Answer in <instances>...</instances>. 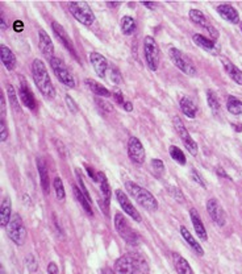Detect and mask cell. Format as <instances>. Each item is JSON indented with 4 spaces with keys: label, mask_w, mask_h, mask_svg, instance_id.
<instances>
[{
    "label": "cell",
    "mask_w": 242,
    "mask_h": 274,
    "mask_svg": "<svg viewBox=\"0 0 242 274\" xmlns=\"http://www.w3.org/2000/svg\"><path fill=\"white\" fill-rule=\"evenodd\" d=\"M32 77L35 81V84L46 99H54L56 96V88L53 86L52 79L49 77L46 66L41 60L36 58L32 63Z\"/></svg>",
    "instance_id": "1"
},
{
    "label": "cell",
    "mask_w": 242,
    "mask_h": 274,
    "mask_svg": "<svg viewBox=\"0 0 242 274\" xmlns=\"http://www.w3.org/2000/svg\"><path fill=\"white\" fill-rule=\"evenodd\" d=\"M125 190L139 205L142 206L143 209H146L147 211H157L158 210V202L154 198V195L150 191H147L146 189H143L137 183L128 181V182H125Z\"/></svg>",
    "instance_id": "2"
},
{
    "label": "cell",
    "mask_w": 242,
    "mask_h": 274,
    "mask_svg": "<svg viewBox=\"0 0 242 274\" xmlns=\"http://www.w3.org/2000/svg\"><path fill=\"white\" fill-rule=\"evenodd\" d=\"M115 228L125 243H128L129 245H139L140 240H141L139 233L128 224L126 219L122 216V213L117 212L115 215Z\"/></svg>",
    "instance_id": "3"
},
{
    "label": "cell",
    "mask_w": 242,
    "mask_h": 274,
    "mask_svg": "<svg viewBox=\"0 0 242 274\" xmlns=\"http://www.w3.org/2000/svg\"><path fill=\"white\" fill-rule=\"evenodd\" d=\"M69 9L74 18L83 25L90 26L95 21V15L86 1H71L69 3Z\"/></svg>",
    "instance_id": "4"
},
{
    "label": "cell",
    "mask_w": 242,
    "mask_h": 274,
    "mask_svg": "<svg viewBox=\"0 0 242 274\" xmlns=\"http://www.w3.org/2000/svg\"><path fill=\"white\" fill-rule=\"evenodd\" d=\"M143 53H145V60L151 71H157L160 66L161 50L157 41L150 36H146L143 39Z\"/></svg>",
    "instance_id": "5"
},
{
    "label": "cell",
    "mask_w": 242,
    "mask_h": 274,
    "mask_svg": "<svg viewBox=\"0 0 242 274\" xmlns=\"http://www.w3.org/2000/svg\"><path fill=\"white\" fill-rule=\"evenodd\" d=\"M7 235L16 245H22L26 239V230L19 213H13L7 226Z\"/></svg>",
    "instance_id": "6"
},
{
    "label": "cell",
    "mask_w": 242,
    "mask_h": 274,
    "mask_svg": "<svg viewBox=\"0 0 242 274\" xmlns=\"http://www.w3.org/2000/svg\"><path fill=\"white\" fill-rule=\"evenodd\" d=\"M50 66H52L54 74H56V77L62 84H65L66 87L70 88L75 87V78H74L73 74L70 73V70L66 67L65 63L60 61V58L53 57L50 60Z\"/></svg>",
    "instance_id": "7"
},
{
    "label": "cell",
    "mask_w": 242,
    "mask_h": 274,
    "mask_svg": "<svg viewBox=\"0 0 242 274\" xmlns=\"http://www.w3.org/2000/svg\"><path fill=\"white\" fill-rule=\"evenodd\" d=\"M169 54H170V58H171V61L174 62V65L177 66L181 71H183L184 74L191 75V77L196 74V67L194 66L192 61H191L188 57L184 56L183 52H181L179 49L170 48Z\"/></svg>",
    "instance_id": "8"
},
{
    "label": "cell",
    "mask_w": 242,
    "mask_h": 274,
    "mask_svg": "<svg viewBox=\"0 0 242 274\" xmlns=\"http://www.w3.org/2000/svg\"><path fill=\"white\" fill-rule=\"evenodd\" d=\"M173 123H174V126H175V131H177L178 136L181 137L182 143L184 144V147H186L187 150H188L192 156H196V154H198V144L195 143L194 139L191 137L190 132L187 131L186 126H184V124H183V122H182L181 119L178 118V116H175L173 120Z\"/></svg>",
    "instance_id": "9"
},
{
    "label": "cell",
    "mask_w": 242,
    "mask_h": 274,
    "mask_svg": "<svg viewBox=\"0 0 242 274\" xmlns=\"http://www.w3.org/2000/svg\"><path fill=\"white\" fill-rule=\"evenodd\" d=\"M128 156H129L130 161L137 164V165H141L145 161V149H143V145L134 136L130 137L129 141H128Z\"/></svg>",
    "instance_id": "10"
},
{
    "label": "cell",
    "mask_w": 242,
    "mask_h": 274,
    "mask_svg": "<svg viewBox=\"0 0 242 274\" xmlns=\"http://www.w3.org/2000/svg\"><path fill=\"white\" fill-rule=\"evenodd\" d=\"M188 16H190L191 21L194 22V24L202 26V28H204V29H207V31L209 32V35H211L213 41L219 39V32H217L216 29L209 24V22H208L207 18L204 16V13L202 12V11H199V9H191L190 13H188Z\"/></svg>",
    "instance_id": "11"
},
{
    "label": "cell",
    "mask_w": 242,
    "mask_h": 274,
    "mask_svg": "<svg viewBox=\"0 0 242 274\" xmlns=\"http://www.w3.org/2000/svg\"><path fill=\"white\" fill-rule=\"evenodd\" d=\"M207 211L209 213V216L212 218V220L216 223L217 226H225L226 222V215H225L224 209L221 207V205L219 203L217 199H209L207 202Z\"/></svg>",
    "instance_id": "12"
},
{
    "label": "cell",
    "mask_w": 242,
    "mask_h": 274,
    "mask_svg": "<svg viewBox=\"0 0 242 274\" xmlns=\"http://www.w3.org/2000/svg\"><path fill=\"white\" fill-rule=\"evenodd\" d=\"M52 28H53V32H54V35H56L57 39L62 42V45H63V46H65V48L73 54V57L75 58V60H79L78 54H77V50H75V46H74L73 41H71V39H70L69 35H67V32L65 31V28L56 21H53Z\"/></svg>",
    "instance_id": "13"
},
{
    "label": "cell",
    "mask_w": 242,
    "mask_h": 274,
    "mask_svg": "<svg viewBox=\"0 0 242 274\" xmlns=\"http://www.w3.org/2000/svg\"><path fill=\"white\" fill-rule=\"evenodd\" d=\"M116 199L117 202H119V205L121 206L122 211L125 213H128L130 218L133 219L134 222H141V216H140L139 211L132 205V202H130L125 192L122 191V190H116Z\"/></svg>",
    "instance_id": "14"
},
{
    "label": "cell",
    "mask_w": 242,
    "mask_h": 274,
    "mask_svg": "<svg viewBox=\"0 0 242 274\" xmlns=\"http://www.w3.org/2000/svg\"><path fill=\"white\" fill-rule=\"evenodd\" d=\"M98 181L100 182V191H101V200H100V207H104V212L108 215L109 200H111V187L105 178L104 173H98Z\"/></svg>",
    "instance_id": "15"
},
{
    "label": "cell",
    "mask_w": 242,
    "mask_h": 274,
    "mask_svg": "<svg viewBox=\"0 0 242 274\" xmlns=\"http://www.w3.org/2000/svg\"><path fill=\"white\" fill-rule=\"evenodd\" d=\"M39 46L41 53L50 61L53 58V54H54V46H53V42L49 35L43 29H40L39 32Z\"/></svg>",
    "instance_id": "16"
},
{
    "label": "cell",
    "mask_w": 242,
    "mask_h": 274,
    "mask_svg": "<svg viewBox=\"0 0 242 274\" xmlns=\"http://www.w3.org/2000/svg\"><path fill=\"white\" fill-rule=\"evenodd\" d=\"M90 61L95 69L96 74L104 78L105 77V73H107V69H108V61L104 56H101L100 53L96 52H91L90 53Z\"/></svg>",
    "instance_id": "17"
},
{
    "label": "cell",
    "mask_w": 242,
    "mask_h": 274,
    "mask_svg": "<svg viewBox=\"0 0 242 274\" xmlns=\"http://www.w3.org/2000/svg\"><path fill=\"white\" fill-rule=\"evenodd\" d=\"M19 95H20V99H21L22 105L28 107L29 109H35L36 108V99L33 92L28 86V83L21 79V84H20V88H19Z\"/></svg>",
    "instance_id": "18"
},
{
    "label": "cell",
    "mask_w": 242,
    "mask_h": 274,
    "mask_svg": "<svg viewBox=\"0 0 242 274\" xmlns=\"http://www.w3.org/2000/svg\"><path fill=\"white\" fill-rule=\"evenodd\" d=\"M217 13H219L224 20L232 22V24H238V21H240V15H238V12L236 11V8H234L232 4H228V3L219 5V7H217Z\"/></svg>",
    "instance_id": "19"
},
{
    "label": "cell",
    "mask_w": 242,
    "mask_h": 274,
    "mask_svg": "<svg viewBox=\"0 0 242 274\" xmlns=\"http://www.w3.org/2000/svg\"><path fill=\"white\" fill-rule=\"evenodd\" d=\"M133 261L130 254H125V256L120 257L115 264V274H134Z\"/></svg>",
    "instance_id": "20"
},
{
    "label": "cell",
    "mask_w": 242,
    "mask_h": 274,
    "mask_svg": "<svg viewBox=\"0 0 242 274\" xmlns=\"http://www.w3.org/2000/svg\"><path fill=\"white\" fill-rule=\"evenodd\" d=\"M190 216H191V222H192V226H194L195 232H196V235L199 236L200 240L207 241L208 240L207 230H205V227H204L203 222H202V218H200V215L198 213V211H196L195 209L190 210Z\"/></svg>",
    "instance_id": "21"
},
{
    "label": "cell",
    "mask_w": 242,
    "mask_h": 274,
    "mask_svg": "<svg viewBox=\"0 0 242 274\" xmlns=\"http://www.w3.org/2000/svg\"><path fill=\"white\" fill-rule=\"evenodd\" d=\"M11 218H12V203L8 196H5L4 199L1 200V207H0V226L7 228Z\"/></svg>",
    "instance_id": "22"
},
{
    "label": "cell",
    "mask_w": 242,
    "mask_h": 274,
    "mask_svg": "<svg viewBox=\"0 0 242 274\" xmlns=\"http://www.w3.org/2000/svg\"><path fill=\"white\" fill-rule=\"evenodd\" d=\"M192 40H194L195 44L198 45V46H200L202 49H204V50H207V52L215 53V54L219 52V45H217V42H215L213 40L204 37L203 35L196 33V35L192 36Z\"/></svg>",
    "instance_id": "23"
},
{
    "label": "cell",
    "mask_w": 242,
    "mask_h": 274,
    "mask_svg": "<svg viewBox=\"0 0 242 274\" xmlns=\"http://www.w3.org/2000/svg\"><path fill=\"white\" fill-rule=\"evenodd\" d=\"M1 49V54H0V58H1V63L4 65V67L9 71H12L15 67H16V56H15V53L8 48V46H5V45H1L0 46Z\"/></svg>",
    "instance_id": "24"
},
{
    "label": "cell",
    "mask_w": 242,
    "mask_h": 274,
    "mask_svg": "<svg viewBox=\"0 0 242 274\" xmlns=\"http://www.w3.org/2000/svg\"><path fill=\"white\" fill-rule=\"evenodd\" d=\"M37 170H39L40 179H41V186H42V190L45 194H49V189H50V182H49V173H48V168H46V164L43 161L41 157L37 158Z\"/></svg>",
    "instance_id": "25"
},
{
    "label": "cell",
    "mask_w": 242,
    "mask_h": 274,
    "mask_svg": "<svg viewBox=\"0 0 242 274\" xmlns=\"http://www.w3.org/2000/svg\"><path fill=\"white\" fill-rule=\"evenodd\" d=\"M181 235L183 236V239L186 240V243L190 245L191 248L194 249L195 252H196V254H199V256H203L204 254V249L202 248V245H200L198 241H196V239H195L194 236L191 235V232L188 230H187L186 227L182 226L181 227Z\"/></svg>",
    "instance_id": "26"
},
{
    "label": "cell",
    "mask_w": 242,
    "mask_h": 274,
    "mask_svg": "<svg viewBox=\"0 0 242 274\" xmlns=\"http://www.w3.org/2000/svg\"><path fill=\"white\" fill-rule=\"evenodd\" d=\"M221 62H222V65H224L225 70H226V73L229 74V77L233 79L234 82L242 86V70H240L237 66H234L233 63L228 60H225V58H221Z\"/></svg>",
    "instance_id": "27"
},
{
    "label": "cell",
    "mask_w": 242,
    "mask_h": 274,
    "mask_svg": "<svg viewBox=\"0 0 242 274\" xmlns=\"http://www.w3.org/2000/svg\"><path fill=\"white\" fill-rule=\"evenodd\" d=\"M174 266H175L178 274H194V270L190 266L188 261L178 253H174Z\"/></svg>",
    "instance_id": "28"
},
{
    "label": "cell",
    "mask_w": 242,
    "mask_h": 274,
    "mask_svg": "<svg viewBox=\"0 0 242 274\" xmlns=\"http://www.w3.org/2000/svg\"><path fill=\"white\" fill-rule=\"evenodd\" d=\"M86 84L90 87V90L95 95L100 96V98H109V96H112L111 91H109L108 88L104 87L103 84H100L99 82H96L94 79H86Z\"/></svg>",
    "instance_id": "29"
},
{
    "label": "cell",
    "mask_w": 242,
    "mask_h": 274,
    "mask_svg": "<svg viewBox=\"0 0 242 274\" xmlns=\"http://www.w3.org/2000/svg\"><path fill=\"white\" fill-rule=\"evenodd\" d=\"M179 107H181V111L187 118L194 119L196 116V107H195L194 102L188 98V96H183L179 102Z\"/></svg>",
    "instance_id": "30"
},
{
    "label": "cell",
    "mask_w": 242,
    "mask_h": 274,
    "mask_svg": "<svg viewBox=\"0 0 242 274\" xmlns=\"http://www.w3.org/2000/svg\"><path fill=\"white\" fill-rule=\"evenodd\" d=\"M130 257H132V261H133V265L136 268V270H139L142 274H147L149 272V265H147V261L145 260V257L141 254V253H130Z\"/></svg>",
    "instance_id": "31"
},
{
    "label": "cell",
    "mask_w": 242,
    "mask_h": 274,
    "mask_svg": "<svg viewBox=\"0 0 242 274\" xmlns=\"http://www.w3.org/2000/svg\"><path fill=\"white\" fill-rule=\"evenodd\" d=\"M226 108L233 115H242V102L236 96L230 95L226 99Z\"/></svg>",
    "instance_id": "32"
},
{
    "label": "cell",
    "mask_w": 242,
    "mask_h": 274,
    "mask_svg": "<svg viewBox=\"0 0 242 274\" xmlns=\"http://www.w3.org/2000/svg\"><path fill=\"white\" fill-rule=\"evenodd\" d=\"M73 189H74V194H75V198H77V200H78L79 203H81V206L84 209V211H86L87 213L92 215V209H91L90 200L87 199V196L83 194L82 190L79 189V186H74Z\"/></svg>",
    "instance_id": "33"
},
{
    "label": "cell",
    "mask_w": 242,
    "mask_h": 274,
    "mask_svg": "<svg viewBox=\"0 0 242 274\" xmlns=\"http://www.w3.org/2000/svg\"><path fill=\"white\" fill-rule=\"evenodd\" d=\"M136 31V20L130 16H124L121 19V32L125 36L133 35Z\"/></svg>",
    "instance_id": "34"
},
{
    "label": "cell",
    "mask_w": 242,
    "mask_h": 274,
    "mask_svg": "<svg viewBox=\"0 0 242 274\" xmlns=\"http://www.w3.org/2000/svg\"><path fill=\"white\" fill-rule=\"evenodd\" d=\"M169 153L174 161H177L179 165H186V156H184V153H183V150H182L181 148H178V147H170Z\"/></svg>",
    "instance_id": "35"
},
{
    "label": "cell",
    "mask_w": 242,
    "mask_h": 274,
    "mask_svg": "<svg viewBox=\"0 0 242 274\" xmlns=\"http://www.w3.org/2000/svg\"><path fill=\"white\" fill-rule=\"evenodd\" d=\"M207 102L208 105H209V108L212 109V112L215 113V115L220 112V102H219L217 96L215 95V92L212 91V90H208L207 91Z\"/></svg>",
    "instance_id": "36"
},
{
    "label": "cell",
    "mask_w": 242,
    "mask_h": 274,
    "mask_svg": "<svg viewBox=\"0 0 242 274\" xmlns=\"http://www.w3.org/2000/svg\"><path fill=\"white\" fill-rule=\"evenodd\" d=\"M53 186H54V190H56V195L60 200H65L66 198V192H65V187H63V182L60 177H57L53 182Z\"/></svg>",
    "instance_id": "37"
},
{
    "label": "cell",
    "mask_w": 242,
    "mask_h": 274,
    "mask_svg": "<svg viewBox=\"0 0 242 274\" xmlns=\"http://www.w3.org/2000/svg\"><path fill=\"white\" fill-rule=\"evenodd\" d=\"M7 95H8L9 103H11V105L13 107V109H15V111H20L18 95H16V91H15V88L12 87V84H8V86H7Z\"/></svg>",
    "instance_id": "38"
},
{
    "label": "cell",
    "mask_w": 242,
    "mask_h": 274,
    "mask_svg": "<svg viewBox=\"0 0 242 274\" xmlns=\"http://www.w3.org/2000/svg\"><path fill=\"white\" fill-rule=\"evenodd\" d=\"M151 169H153L154 175L160 178L164 173V164L161 161V160H158V158H154V160L151 161Z\"/></svg>",
    "instance_id": "39"
},
{
    "label": "cell",
    "mask_w": 242,
    "mask_h": 274,
    "mask_svg": "<svg viewBox=\"0 0 242 274\" xmlns=\"http://www.w3.org/2000/svg\"><path fill=\"white\" fill-rule=\"evenodd\" d=\"M95 103L98 105L99 109L101 111V113H104V115H109V113L112 112V105H109V103H107V102H104L103 99L96 98Z\"/></svg>",
    "instance_id": "40"
},
{
    "label": "cell",
    "mask_w": 242,
    "mask_h": 274,
    "mask_svg": "<svg viewBox=\"0 0 242 274\" xmlns=\"http://www.w3.org/2000/svg\"><path fill=\"white\" fill-rule=\"evenodd\" d=\"M169 192H170V195L173 196L175 200H178L179 203L184 202V195L182 194V191L179 190V189H178V187H169Z\"/></svg>",
    "instance_id": "41"
},
{
    "label": "cell",
    "mask_w": 242,
    "mask_h": 274,
    "mask_svg": "<svg viewBox=\"0 0 242 274\" xmlns=\"http://www.w3.org/2000/svg\"><path fill=\"white\" fill-rule=\"evenodd\" d=\"M65 100H66V105H67V108L70 109V112H73V113L78 112V111H79L78 105H77V103L74 102V99L71 98V96L66 95Z\"/></svg>",
    "instance_id": "42"
},
{
    "label": "cell",
    "mask_w": 242,
    "mask_h": 274,
    "mask_svg": "<svg viewBox=\"0 0 242 274\" xmlns=\"http://www.w3.org/2000/svg\"><path fill=\"white\" fill-rule=\"evenodd\" d=\"M0 131H1V143H4L7 137H8V131H7V124H5L4 118H1V123H0Z\"/></svg>",
    "instance_id": "43"
},
{
    "label": "cell",
    "mask_w": 242,
    "mask_h": 274,
    "mask_svg": "<svg viewBox=\"0 0 242 274\" xmlns=\"http://www.w3.org/2000/svg\"><path fill=\"white\" fill-rule=\"evenodd\" d=\"M191 178L194 179L195 182L196 183H199L200 186H203V187H205V183H204V181H203V178L200 177V174L196 171L195 169H192L191 170Z\"/></svg>",
    "instance_id": "44"
},
{
    "label": "cell",
    "mask_w": 242,
    "mask_h": 274,
    "mask_svg": "<svg viewBox=\"0 0 242 274\" xmlns=\"http://www.w3.org/2000/svg\"><path fill=\"white\" fill-rule=\"evenodd\" d=\"M26 265H28L30 272H36V269H37V262H36L35 257L32 256V254L26 257Z\"/></svg>",
    "instance_id": "45"
},
{
    "label": "cell",
    "mask_w": 242,
    "mask_h": 274,
    "mask_svg": "<svg viewBox=\"0 0 242 274\" xmlns=\"http://www.w3.org/2000/svg\"><path fill=\"white\" fill-rule=\"evenodd\" d=\"M111 81L113 83H116V84L121 83V75L117 69H111Z\"/></svg>",
    "instance_id": "46"
},
{
    "label": "cell",
    "mask_w": 242,
    "mask_h": 274,
    "mask_svg": "<svg viewBox=\"0 0 242 274\" xmlns=\"http://www.w3.org/2000/svg\"><path fill=\"white\" fill-rule=\"evenodd\" d=\"M22 29H24V24H22V21H20V20H16V21L13 22V31L20 33V32H22Z\"/></svg>",
    "instance_id": "47"
},
{
    "label": "cell",
    "mask_w": 242,
    "mask_h": 274,
    "mask_svg": "<svg viewBox=\"0 0 242 274\" xmlns=\"http://www.w3.org/2000/svg\"><path fill=\"white\" fill-rule=\"evenodd\" d=\"M58 266H57L56 262H50L48 265V273L49 274H58Z\"/></svg>",
    "instance_id": "48"
},
{
    "label": "cell",
    "mask_w": 242,
    "mask_h": 274,
    "mask_svg": "<svg viewBox=\"0 0 242 274\" xmlns=\"http://www.w3.org/2000/svg\"><path fill=\"white\" fill-rule=\"evenodd\" d=\"M113 98H115V99H116V102L117 103H119V105H121V107H122V105H124V103H125V100H124V96H122V94H121V92H115V94H113Z\"/></svg>",
    "instance_id": "49"
},
{
    "label": "cell",
    "mask_w": 242,
    "mask_h": 274,
    "mask_svg": "<svg viewBox=\"0 0 242 274\" xmlns=\"http://www.w3.org/2000/svg\"><path fill=\"white\" fill-rule=\"evenodd\" d=\"M0 105H1V118H4V113H5V99H4V95H0Z\"/></svg>",
    "instance_id": "50"
},
{
    "label": "cell",
    "mask_w": 242,
    "mask_h": 274,
    "mask_svg": "<svg viewBox=\"0 0 242 274\" xmlns=\"http://www.w3.org/2000/svg\"><path fill=\"white\" fill-rule=\"evenodd\" d=\"M122 108L125 109V111H128V112H130V111L133 109V105H132V103H130V102H125V103H124V105H122Z\"/></svg>",
    "instance_id": "51"
},
{
    "label": "cell",
    "mask_w": 242,
    "mask_h": 274,
    "mask_svg": "<svg viewBox=\"0 0 242 274\" xmlns=\"http://www.w3.org/2000/svg\"><path fill=\"white\" fill-rule=\"evenodd\" d=\"M141 4H142L143 7L149 8V9H154V7H156V4H154V3H146V1H145V3H141Z\"/></svg>",
    "instance_id": "52"
},
{
    "label": "cell",
    "mask_w": 242,
    "mask_h": 274,
    "mask_svg": "<svg viewBox=\"0 0 242 274\" xmlns=\"http://www.w3.org/2000/svg\"><path fill=\"white\" fill-rule=\"evenodd\" d=\"M107 5H108V7H111V8H117V7H120L121 5V3H111V1H108V3H107Z\"/></svg>",
    "instance_id": "53"
},
{
    "label": "cell",
    "mask_w": 242,
    "mask_h": 274,
    "mask_svg": "<svg viewBox=\"0 0 242 274\" xmlns=\"http://www.w3.org/2000/svg\"><path fill=\"white\" fill-rule=\"evenodd\" d=\"M217 173H219V174H220V175H222V177H226V178H228V179H230L229 177H228V174H225V171L222 169H221V168H219V169H217Z\"/></svg>",
    "instance_id": "54"
},
{
    "label": "cell",
    "mask_w": 242,
    "mask_h": 274,
    "mask_svg": "<svg viewBox=\"0 0 242 274\" xmlns=\"http://www.w3.org/2000/svg\"><path fill=\"white\" fill-rule=\"evenodd\" d=\"M7 29V25H5L4 18H3V13H1V31H5Z\"/></svg>",
    "instance_id": "55"
},
{
    "label": "cell",
    "mask_w": 242,
    "mask_h": 274,
    "mask_svg": "<svg viewBox=\"0 0 242 274\" xmlns=\"http://www.w3.org/2000/svg\"><path fill=\"white\" fill-rule=\"evenodd\" d=\"M101 274H115L111 269H104L103 272H101Z\"/></svg>",
    "instance_id": "56"
},
{
    "label": "cell",
    "mask_w": 242,
    "mask_h": 274,
    "mask_svg": "<svg viewBox=\"0 0 242 274\" xmlns=\"http://www.w3.org/2000/svg\"><path fill=\"white\" fill-rule=\"evenodd\" d=\"M233 126H234V129H236V131H238V132L242 131V126H236V124H233Z\"/></svg>",
    "instance_id": "57"
},
{
    "label": "cell",
    "mask_w": 242,
    "mask_h": 274,
    "mask_svg": "<svg viewBox=\"0 0 242 274\" xmlns=\"http://www.w3.org/2000/svg\"><path fill=\"white\" fill-rule=\"evenodd\" d=\"M241 31H242V24H241Z\"/></svg>",
    "instance_id": "58"
}]
</instances>
